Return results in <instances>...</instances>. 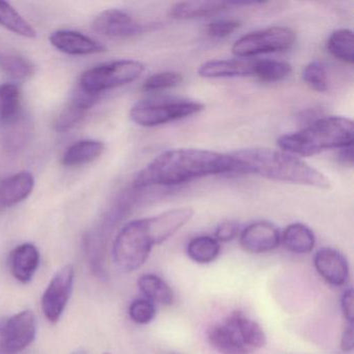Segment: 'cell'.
Instances as JSON below:
<instances>
[{
  "label": "cell",
  "instance_id": "obj_1",
  "mask_svg": "<svg viewBox=\"0 0 354 354\" xmlns=\"http://www.w3.org/2000/svg\"><path fill=\"white\" fill-rule=\"evenodd\" d=\"M194 214L192 208L183 207L127 223L113 242V261L118 268L132 272L142 267L153 248L175 235L192 221Z\"/></svg>",
  "mask_w": 354,
  "mask_h": 354
},
{
  "label": "cell",
  "instance_id": "obj_2",
  "mask_svg": "<svg viewBox=\"0 0 354 354\" xmlns=\"http://www.w3.org/2000/svg\"><path fill=\"white\" fill-rule=\"evenodd\" d=\"M231 154H221L200 149H174L155 157L134 179V187L171 186L198 178L233 173Z\"/></svg>",
  "mask_w": 354,
  "mask_h": 354
},
{
  "label": "cell",
  "instance_id": "obj_3",
  "mask_svg": "<svg viewBox=\"0 0 354 354\" xmlns=\"http://www.w3.org/2000/svg\"><path fill=\"white\" fill-rule=\"evenodd\" d=\"M240 174H252L274 181L329 189L330 181L315 167L285 151L266 148L243 149L231 153Z\"/></svg>",
  "mask_w": 354,
  "mask_h": 354
},
{
  "label": "cell",
  "instance_id": "obj_4",
  "mask_svg": "<svg viewBox=\"0 0 354 354\" xmlns=\"http://www.w3.org/2000/svg\"><path fill=\"white\" fill-rule=\"evenodd\" d=\"M354 125L343 117H326L317 120L308 127L285 134L277 140L281 150L297 156L308 157L330 149L352 146Z\"/></svg>",
  "mask_w": 354,
  "mask_h": 354
},
{
  "label": "cell",
  "instance_id": "obj_5",
  "mask_svg": "<svg viewBox=\"0 0 354 354\" xmlns=\"http://www.w3.org/2000/svg\"><path fill=\"white\" fill-rule=\"evenodd\" d=\"M207 339L219 354H252L267 343L260 324L242 312H234L207 331Z\"/></svg>",
  "mask_w": 354,
  "mask_h": 354
},
{
  "label": "cell",
  "instance_id": "obj_6",
  "mask_svg": "<svg viewBox=\"0 0 354 354\" xmlns=\"http://www.w3.org/2000/svg\"><path fill=\"white\" fill-rule=\"evenodd\" d=\"M204 105L186 99H153L140 101L130 109L129 117L142 127H156L201 113Z\"/></svg>",
  "mask_w": 354,
  "mask_h": 354
},
{
  "label": "cell",
  "instance_id": "obj_7",
  "mask_svg": "<svg viewBox=\"0 0 354 354\" xmlns=\"http://www.w3.org/2000/svg\"><path fill=\"white\" fill-rule=\"evenodd\" d=\"M144 71L145 66L140 62L132 59L111 62L84 72L80 77V86L86 92L99 95L136 82Z\"/></svg>",
  "mask_w": 354,
  "mask_h": 354
},
{
  "label": "cell",
  "instance_id": "obj_8",
  "mask_svg": "<svg viewBox=\"0 0 354 354\" xmlns=\"http://www.w3.org/2000/svg\"><path fill=\"white\" fill-rule=\"evenodd\" d=\"M295 42L296 34L291 28L273 26L238 39L232 47V53L238 57H252L288 50Z\"/></svg>",
  "mask_w": 354,
  "mask_h": 354
},
{
  "label": "cell",
  "instance_id": "obj_9",
  "mask_svg": "<svg viewBox=\"0 0 354 354\" xmlns=\"http://www.w3.org/2000/svg\"><path fill=\"white\" fill-rule=\"evenodd\" d=\"M36 317L24 310L8 319H0V354H20L36 339Z\"/></svg>",
  "mask_w": 354,
  "mask_h": 354
},
{
  "label": "cell",
  "instance_id": "obj_10",
  "mask_svg": "<svg viewBox=\"0 0 354 354\" xmlns=\"http://www.w3.org/2000/svg\"><path fill=\"white\" fill-rule=\"evenodd\" d=\"M75 269L73 265H66L57 271L42 296V310L50 323L59 322L71 297Z\"/></svg>",
  "mask_w": 354,
  "mask_h": 354
},
{
  "label": "cell",
  "instance_id": "obj_11",
  "mask_svg": "<svg viewBox=\"0 0 354 354\" xmlns=\"http://www.w3.org/2000/svg\"><path fill=\"white\" fill-rule=\"evenodd\" d=\"M150 26L140 24L131 15L121 10H106L99 14L92 28L95 32L107 38L125 39L146 32Z\"/></svg>",
  "mask_w": 354,
  "mask_h": 354
},
{
  "label": "cell",
  "instance_id": "obj_12",
  "mask_svg": "<svg viewBox=\"0 0 354 354\" xmlns=\"http://www.w3.org/2000/svg\"><path fill=\"white\" fill-rule=\"evenodd\" d=\"M240 245L250 254H266L279 248L281 242L279 230L269 221H261L248 225L240 234Z\"/></svg>",
  "mask_w": 354,
  "mask_h": 354
},
{
  "label": "cell",
  "instance_id": "obj_13",
  "mask_svg": "<svg viewBox=\"0 0 354 354\" xmlns=\"http://www.w3.org/2000/svg\"><path fill=\"white\" fill-rule=\"evenodd\" d=\"M314 266L318 274L329 285L339 287L349 279V264L339 250L323 248L314 257Z\"/></svg>",
  "mask_w": 354,
  "mask_h": 354
},
{
  "label": "cell",
  "instance_id": "obj_14",
  "mask_svg": "<svg viewBox=\"0 0 354 354\" xmlns=\"http://www.w3.org/2000/svg\"><path fill=\"white\" fill-rule=\"evenodd\" d=\"M49 41L57 50L69 55H95L106 49L98 41L75 30H57L50 35Z\"/></svg>",
  "mask_w": 354,
  "mask_h": 354
},
{
  "label": "cell",
  "instance_id": "obj_15",
  "mask_svg": "<svg viewBox=\"0 0 354 354\" xmlns=\"http://www.w3.org/2000/svg\"><path fill=\"white\" fill-rule=\"evenodd\" d=\"M98 96L99 95L86 92L78 86L67 106L57 118L55 129L59 132H65L75 127L86 117V113L94 106L98 100Z\"/></svg>",
  "mask_w": 354,
  "mask_h": 354
},
{
  "label": "cell",
  "instance_id": "obj_16",
  "mask_svg": "<svg viewBox=\"0 0 354 354\" xmlns=\"http://www.w3.org/2000/svg\"><path fill=\"white\" fill-rule=\"evenodd\" d=\"M35 178L30 171H20L0 182V211L16 206L32 194Z\"/></svg>",
  "mask_w": 354,
  "mask_h": 354
},
{
  "label": "cell",
  "instance_id": "obj_17",
  "mask_svg": "<svg viewBox=\"0 0 354 354\" xmlns=\"http://www.w3.org/2000/svg\"><path fill=\"white\" fill-rule=\"evenodd\" d=\"M39 265H40V252L34 244H20L10 254V270L12 275L20 283H30L36 274Z\"/></svg>",
  "mask_w": 354,
  "mask_h": 354
},
{
  "label": "cell",
  "instance_id": "obj_18",
  "mask_svg": "<svg viewBox=\"0 0 354 354\" xmlns=\"http://www.w3.org/2000/svg\"><path fill=\"white\" fill-rule=\"evenodd\" d=\"M254 59H215L203 64L198 75L204 78L245 77L254 76Z\"/></svg>",
  "mask_w": 354,
  "mask_h": 354
},
{
  "label": "cell",
  "instance_id": "obj_19",
  "mask_svg": "<svg viewBox=\"0 0 354 354\" xmlns=\"http://www.w3.org/2000/svg\"><path fill=\"white\" fill-rule=\"evenodd\" d=\"M229 6L231 3L225 1H182L169 8V16L178 20L201 19L223 13Z\"/></svg>",
  "mask_w": 354,
  "mask_h": 354
},
{
  "label": "cell",
  "instance_id": "obj_20",
  "mask_svg": "<svg viewBox=\"0 0 354 354\" xmlns=\"http://www.w3.org/2000/svg\"><path fill=\"white\" fill-rule=\"evenodd\" d=\"M281 241L289 252L306 254L314 250L316 237L308 225L296 223L286 227L281 235Z\"/></svg>",
  "mask_w": 354,
  "mask_h": 354
},
{
  "label": "cell",
  "instance_id": "obj_21",
  "mask_svg": "<svg viewBox=\"0 0 354 354\" xmlns=\"http://www.w3.org/2000/svg\"><path fill=\"white\" fill-rule=\"evenodd\" d=\"M105 146L100 140H84L74 142L64 153L62 163L66 167H80L92 162L104 152Z\"/></svg>",
  "mask_w": 354,
  "mask_h": 354
},
{
  "label": "cell",
  "instance_id": "obj_22",
  "mask_svg": "<svg viewBox=\"0 0 354 354\" xmlns=\"http://www.w3.org/2000/svg\"><path fill=\"white\" fill-rule=\"evenodd\" d=\"M138 288L142 293L146 296L147 299L163 306H171L173 304L175 295L173 289L169 287V283L161 279L158 275L148 273L142 275L138 279Z\"/></svg>",
  "mask_w": 354,
  "mask_h": 354
},
{
  "label": "cell",
  "instance_id": "obj_23",
  "mask_svg": "<svg viewBox=\"0 0 354 354\" xmlns=\"http://www.w3.org/2000/svg\"><path fill=\"white\" fill-rule=\"evenodd\" d=\"M22 94L13 84L0 86V124L10 125L17 121L21 113Z\"/></svg>",
  "mask_w": 354,
  "mask_h": 354
},
{
  "label": "cell",
  "instance_id": "obj_24",
  "mask_svg": "<svg viewBox=\"0 0 354 354\" xmlns=\"http://www.w3.org/2000/svg\"><path fill=\"white\" fill-rule=\"evenodd\" d=\"M221 243L212 236L203 235L194 237L187 244V256L198 264H210L221 254Z\"/></svg>",
  "mask_w": 354,
  "mask_h": 354
},
{
  "label": "cell",
  "instance_id": "obj_25",
  "mask_svg": "<svg viewBox=\"0 0 354 354\" xmlns=\"http://www.w3.org/2000/svg\"><path fill=\"white\" fill-rule=\"evenodd\" d=\"M0 26L17 36L35 39L36 30L10 3L0 1Z\"/></svg>",
  "mask_w": 354,
  "mask_h": 354
},
{
  "label": "cell",
  "instance_id": "obj_26",
  "mask_svg": "<svg viewBox=\"0 0 354 354\" xmlns=\"http://www.w3.org/2000/svg\"><path fill=\"white\" fill-rule=\"evenodd\" d=\"M327 50L335 59L353 65L354 42L353 32L347 28L335 30L327 41Z\"/></svg>",
  "mask_w": 354,
  "mask_h": 354
},
{
  "label": "cell",
  "instance_id": "obj_27",
  "mask_svg": "<svg viewBox=\"0 0 354 354\" xmlns=\"http://www.w3.org/2000/svg\"><path fill=\"white\" fill-rule=\"evenodd\" d=\"M292 67L287 62L277 59H254V76L264 82H277L291 74Z\"/></svg>",
  "mask_w": 354,
  "mask_h": 354
},
{
  "label": "cell",
  "instance_id": "obj_28",
  "mask_svg": "<svg viewBox=\"0 0 354 354\" xmlns=\"http://www.w3.org/2000/svg\"><path fill=\"white\" fill-rule=\"evenodd\" d=\"M0 69L16 80H28L35 74V65L20 55L0 53Z\"/></svg>",
  "mask_w": 354,
  "mask_h": 354
},
{
  "label": "cell",
  "instance_id": "obj_29",
  "mask_svg": "<svg viewBox=\"0 0 354 354\" xmlns=\"http://www.w3.org/2000/svg\"><path fill=\"white\" fill-rule=\"evenodd\" d=\"M302 80L312 90L325 93L328 90L329 82L326 68L319 62H312L302 71Z\"/></svg>",
  "mask_w": 354,
  "mask_h": 354
},
{
  "label": "cell",
  "instance_id": "obj_30",
  "mask_svg": "<svg viewBox=\"0 0 354 354\" xmlns=\"http://www.w3.org/2000/svg\"><path fill=\"white\" fill-rule=\"evenodd\" d=\"M183 78L181 74L176 72H161V73L153 74L152 76L147 78L142 84V90L148 92L167 90V88L179 86Z\"/></svg>",
  "mask_w": 354,
  "mask_h": 354
},
{
  "label": "cell",
  "instance_id": "obj_31",
  "mask_svg": "<svg viewBox=\"0 0 354 354\" xmlns=\"http://www.w3.org/2000/svg\"><path fill=\"white\" fill-rule=\"evenodd\" d=\"M130 318L133 322L140 325L149 324L156 317V308L152 301L148 299H136L129 306Z\"/></svg>",
  "mask_w": 354,
  "mask_h": 354
},
{
  "label": "cell",
  "instance_id": "obj_32",
  "mask_svg": "<svg viewBox=\"0 0 354 354\" xmlns=\"http://www.w3.org/2000/svg\"><path fill=\"white\" fill-rule=\"evenodd\" d=\"M240 24L236 20H219V21L209 24L206 32L211 38L221 39L233 34L239 28Z\"/></svg>",
  "mask_w": 354,
  "mask_h": 354
},
{
  "label": "cell",
  "instance_id": "obj_33",
  "mask_svg": "<svg viewBox=\"0 0 354 354\" xmlns=\"http://www.w3.org/2000/svg\"><path fill=\"white\" fill-rule=\"evenodd\" d=\"M239 223L233 221H225L218 225L215 231V239L218 242H229L239 235Z\"/></svg>",
  "mask_w": 354,
  "mask_h": 354
},
{
  "label": "cell",
  "instance_id": "obj_34",
  "mask_svg": "<svg viewBox=\"0 0 354 354\" xmlns=\"http://www.w3.org/2000/svg\"><path fill=\"white\" fill-rule=\"evenodd\" d=\"M354 293L353 290H346L341 298V308L344 318L347 321L348 325L353 326L354 322Z\"/></svg>",
  "mask_w": 354,
  "mask_h": 354
},
{
  "label": "cell",
  "instance_id": "obj_35",
  "mask_svg": "<svg viewBox=\"0 0 354 354\" xmlns=\"http://www.w3.org/2000/svg\"><path fill=\"white\" fill-rule=\"evenodd\" d=\"M339 348L343 352H351L354 349V331L352 325H348L344 329L342 335L341 341H339Z\"/></svg>",
  "mask_w": 354,
  "mask_h": 354
},
{
  "label": "cell",
  "instance_id": "obj_36",
  "mask_svg": "<svg viewBox=\"0 0 354 354\" xmlns=\"http://www.w3.org/2000/svg\"><path fill=\"white\" fill-rule=\"evenodd\" d=\"M337 159L339 162L345 165L352 167L353 165V152H352V146L345 147V148L339 149Z\"/></svg>",
  "mask_w": 354,
  "mask_h": 354
},
{
  "label": "cell",
  "instance_id": "obj_37",
  "mask_svg": "<svg viewBox=\"0 0 354 354\" xmlns=\"http://www.w3.org/2000/svg\"><path fill=\"white\" fill-rule=\"evenodd\" d=\"M71 354H88V352L86 351V350L78 349V350H76V351L72 352Z\"/></svg>",
  "mask_w": 354,
  "mask_h": 354
},
{
  "label": "cell",
  "instance_id": "obj_38",
  "mask_svg": "<svg viewBox=\"0 0 354 354\" xmlns=\"http://www.w3.org/2000/svg\"><path fill=\"white\" fill-rule=\"evenodd\" d=\"M103 354H111V353H109V352H105V353H103Z\"/></svg>",
  "mask_w": 354,
  "mask_h": 354
}]
</instances>
